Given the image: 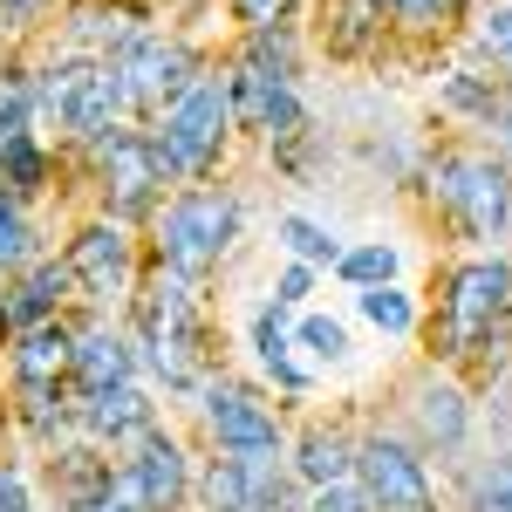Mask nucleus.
I'll list each match as a JSON object with an SVG mask.
<instances>
[{"instance_id":"nucleus-1","label":"nucleus","mask_w":512,"mask_h":512,"mask_svg":"<svg viewBox=\"0 0 512 512\" xmlns=\"http://www.w3.org/2000/svg\"><path fill=\"white\" fill-rule=\"evenodd\" d=\"M137 321H144V342H151V362H158L164 383H192L198 376V294H192V274L158 267V274L144 280Z\"/></svg>"},{"instance_id":"nucleus-2","label":"nucleus","mask_w":512,"mask_h":512,"mask_svg":"<svg viewBox=\"0 0 512 512\" xmlns=\"http://www.w3.org/2000/svg\"><path fill=\"white\" fill-rule=\"evenodd\" d=\"M512 301V267L499 260H472V267H458L451 287H444V315H437V349L444 355H472L485 335H492V321L506 315Z\"/></svg>"},{"instance_id":"nucleus-3","label":"nucleus","mask_w":512,"mask_h":512,"mask_svg":"<svg viewBox=\"0 0 512 512\" xmlns=\"http://www.w3.org/2000/svg\"><path fill=\"white\" fill-rule=\"evenodd\" d=\"M431 192L437 205L465 226V233H499L506 226V212H512V178H506V164H492V158H465V151H451V158H437L431 164Z\"/></svg>"},{"instance_id":"nucleus-4","label":"nucleus","mask_w":512,"mask_h":512,"mask_svg":"<svg viewBox=\"0 0 512 512\" xmlns=\"http://www.w3.org/2000/svg\"><path fill=\"white\" fill-rule=\"evenodd\" d=\"M226 123H233V82H219V76L192 82L164 117V144H158L164 164L171 171H205L219 158V144H226Z\"/></svg>"},{"instance_id":"nucleus-5","label":"nucleus","mask_w":512,"mask_h":512,"mask_svg":"<svg viewBox=\"0 0 512 512\" xmlns=\"http://www.w3.org/2000/svg\"><path fill=\"white\" fill-rule=\"evenodd\" d=\"M233 226H239V205L226 192H185L164 212V267H178V274L212 267L226 253Z\"/></svg>"},{"instance_id":"nucleus-6","label":"nucleus","mask_w":512,"mask_h":512,"mask_svg":"<svg viewBox=\"0 0 512 512\" xmlns=\"http://www.w3.org/2000/svg\"><path fill=\"white\" fill-rule=\"evenodd\" d=\"M178 492H185V458H178L171 437H151V431H144V451L123 472H110V499L123 512H171Z\"/></svg>"},{"instance_id":"nucleus-7","label":"nucleus","mask_w":512,"mask_h":512,"mask_svg":"<svg viewBox=\"0 0 512 512\" xmlns=\"http://www.w3.org/2000/svg\"><path fill=\"white\" fill-rule=\"evenodd\" d=\"M355 472H362V492H369V506L383 512H431V478L424 465L390 444V437H369L362 451H355Z\"/></svg>"},{"instance_id":"nucleus-8","label":"nucleus","mask_w":512,"mask_h":512,"mask_svg":"<svg viewBox=\"0 0 512 512\" xmlns=\"http://www.w3.org/2000/svg\"><path fill=\"white\" fill-rule=\"evenodd\" d=\"M117 69H123V103H137V110H164V103H178L192 89V55L158 35L130 41V55Z\"/></svg>"},{"instance_id":"nucleus-9","label":"nucleus","mask_w":512,"mask_h":512,"mask_svg":"<svg viewBox=\"0 0 512 512\" xmlns=\"http://www.w3.org/2000/svg\"><path fill=\"white\" fill-rule=\"evenodd\" d=\"M164 151L151 144V137H103V192H110V205H117L123 219L130 212H144L151 198H158V185H164Z\"/></svg>"},{"instance_id":"nucleus-10","label":"nucleus","mask_w":512,"mask_h":512,"mask_svg":"<svg viewBox=\"0 0 512 512\" xmlns=\"http://www.w3.org/2000/svg\"><path fill=\"white\" fill-rule=\"evenodd\" d=\"M205 424L219 431L226 451H274V444H280L274 410H267L253 390H239V383H219V390L205 396Z\"/></svg>"},{"instance_id":"nucleus-11","label":"nucleus","mask_w":512,"mask_h":512,"mask_svg":"<svg viewBox=\"0 0 512 512\" xmlns=\"http://www.w3.org/2000/svg\"><path fill=\"white\" fill-rule=\"evenodd\" d=\"M123 110V69L117 62H96V69H82L76 76V96H69V110H62V130H76L89 144H103L110 137V123Z\"/></svg>"},{"instance_id":"nucleus-12","label":"nucleus","mask_w":512,"mask_h":512,"mask_svg":"<svg viewBox=\"0 0 512 512\" xmlns=\"http://www.w3.org/2000/svg\"><path fill=\"white\" fill-rule=\"evenodd\" d=\"M62 267H69L89 294H117L123 274H130V239H123L117 226H89V233H76V246H69Z\"/></svg>"},{"instance_id":"nucleus-13","label":"nucleus","mask_w":512,"mask_h":512,"mask_svg":"<svg viewBox=\"0 0 512 512\" xmlns=\"http://www.w3.org/2000/svg\"><path fill=\"white\" fill-rule=\"evenodd\" d=\"M69 369H76V335L35 321V328L21 335V349H14V376H21V390H55Z\"/></svg>"},{"instance_id":"nucleus-14","label":"nucleus","mask_w":512,"mask_h":512,"mask_svg":"<svg viewBox=\"0 0 512 512\" xmlns=\"http://www.w3.org/2000/svg\"><path fill=\"white\" fill-rule=\"evenodd\" d=\"M82 424L96 437H144L151 431V403L130 390V383H110V390L82 396Z\"/></svg>"},{"instance_id":"nucleus-15","label":"nucleus","mask_w":512,"mask_h":512,"mask_svg":"<svg viewBox=\"0 0 512 512\" xmlns=\"http://www.w3.org/2000/svg\"><path fill=\"white\" fill-rule=\"evenodd\" d=\"M76 376L89 383V390L130 383V349H123L117 328H82V335H76Z\"/></svg>"},{"instance_id":"nucleus-16","label":"nucleus","mask_w":512,"mask_h":512,"mask_svg":"<svg viewBox=\"0 0 512 512\" xmlns=\"http://www.w3.org/2000/svg\"><path fill=\"white\" fill-rule=\"evenodd\" d=\"M69 267H55V260H48V267H35V274L21 280V294H14V301H7V308H0V315L14 321V328H35V321H48L55 315V301H62V294H69Z\"/></svg>"},{"instance_id":"nucleus-17","label":"nucleus","mask_w":512,"mask_h":512,"mask_svg":"<svg viewBox=\"0 0 512 512\" xmlns=\"http://www.w3.org/2000/svg\"><path fill=\"white\" fill-rule=\"evenodd\" d=\"M349 444L335 431H315L308 444H301V478H315V485H349Z\"/></svg>"},{"instance_id":"nucleus-18","label":"nucleus","mask_w":512,"mask_h":512,"mask_svg":"<svg viewBox=\"0 0 512 512\" xmlns=\"http://www.w3.org/2000/svg\"><path fill=\"white\" fill-rule=\"evenodd\" d=\"M253 342H260V362L274 369V383H287V390H301V383H308V369H301V362L287 355V328H280V315H274V308H267V315L253 321Z\"/></svg>"},{"instance_id":"nucleus-19","label":"nucleus","mask_w":512,"mask_h":512,"mask_svg":"<svg viewBox=\"0 0 512 512\" xmlns=\"http://www.w3.org/2000/svg\"><path fill=\"white\" fill-rule=\"evenodd\" d=\"M417 417H424V431H431L437 444H458V437H465V396L458 390H424Z\"/></svg>"},{"instance_id":"nucleus-20","label":"nucleus","mask_w":512,"mask_h":512,"mask_svg":"<svg viewBox=\"0 0 512 512\" xmlns=\"http://www.w3.org/2000/svg\"><path fill=\"white\" fill-rule=\"evenodd\" d=\"M205 506L212 512H246V458H219L212 478H205Z\"/></svg>"},{"instance_id":"nucleus-21","label":"nucleus","mask_w":512,"mask_h":512,"mask_svg":"<svg viewBox=\"0 0 512 512\" xmlns=\"http://www.w3.org/2000/svg\"><path fill=\"white\" fill-rule=\"evenodd\" d=\"M335 267H342L355 287H390V274H396V246H362V253H342Z\"/></svg>"},{"instance_id":"nucleus-22","label":"nucleus","mask_w":512,"mask_h":512,"mask_svg":"<svg viewBox=\"0 0 512 512\" xmlns=\"http://www.w3.org/2000/svg\"><path fill=\"white\" fill-rule=\"evenodd\" d=\"M0 171H7V192H35V185H41V171H48V164H41V151L28 144V137H14V144L0 151Z\"/></svg>"},{"instance_id":"nucleus-23","label":"nucleus","mask_w":512,"mask_h":512,"mask_svg":"<svg viewBox=\"0 0 512 512\" xmlns=\"http://www.w3.org/2000/svg\"><path fill=\"white\" fill-rule=\"evenodd\" d=\"M472 512H512V458L472 478Z\"/></svg>"},{"instance_id":"nucleus-24","label":"nucleus","mask_w":512,"mask_h":512,"mask_svg":"<svg viewBox=\"0 0 512 512\" xmlns=\"http://www.w3.org/2000/svg\"><path fill=\"white\" fill-rule=\"evenodd\" d=\"M28 103H35L28 82H0V151H7L14 137H28Z\"/></svg>"},{"instance_id":"nucleus-25","label":"nucleus","mask_w":512,"mask_h":512,"mask_svg":"<svg viewBox=\"0 0 512 512\" xmlns=\"http://www.w3.org/2000/svg\"><path fill=\"white\" fill-rule=\"evenodd\" d=\"M280 239H287L301 260H328V267L342 260V253H335V239L321 233V226H308V219H280Z\"/></svg>"},{"instance_id":"nucleus-26","label":"nucleus","mask_w":512,"mask_h":512,"mask_svg":"<svg viewBox=\"0 0 512 512\" xmlns=\"http://www.w3.org/2000/svg\"><path fill=\"white\" fill-rule=\"evenodd\" d=\"M362 315L376 321V328H390V335H403V328H410V301H403L396 287H369V294H362Z\"/></svg>"},{"instance_id":"nucleus-27","label":"nucleus","mask_w":512,"mask_h":512,"mask_svg":"<svg viewBox=\"0 0 512 512\" xmlns=\"http://www.w3.org/2000/svg\"><path fill=\"white\" fill-rule=\"evenodd\" d=\"M390 7L403 28H444V14L458 7V0H376V14Z\"/></svg>"},{"instance_id":"nucleus-28","label":"nucleus","mask_w":512,"mask_h":512,"mask_svg":"<svg viewBox=\"0 0 512 512\" xmlns=\"http://www.w3.org/2000/svg\"><path fill=\"white\" fill-rule=\"evenodd\" d=\"M444 103H458V110H478L485 123L499 117V96H492L485 82H472V76H451V89H444Z\"/></svg>"},{"instance_id":"nucleus-29","label":"nucleus","mask_w":512,"mask_h":512,"mask_svg":"<svg viewBox=\"0 0 512 512\" xmlns=\"http://www.w3.org/2000/svg\"><path fill=\"white\" fill-rule=\"evenodd\" d=\"M478 41H485V48H492V55L512 69V7H492V14L478 21Z\"/></svg>"},{"instance_id":"nucleus-30","label":"nucleus","mask_w":512,"mask_h":512,"mask_svg":"<svg viewBox=\"0 0 512 512\" xmlns=\"http://www.w3.org/2000/svg\"><path fill=\"white\" fill-rule=\"evenodd\" d=\"M301 342H308V349H315V355H328V362H335V355L349 349V335H342V328H335V321H328V315L301 321Z\"/></svg>"},{"instance_id":"nucleus-31","label":"nucleus","mask_w":512,"mask_h":512,"mask_svg":"<svg viewBox=\"0 0 512 512\" xmlns=\"http://www.w3.org/2000/svg\"><path fill=\"white\" fill-rule=\"evenodd\" d=\"M239 7V21L253 28V35H274L280 21H287V0H233Z\"/></svg>"},{"instance_id":"nucleus-32","label":"nucleus","mask_w":512,"mask_h":512,"mask_svg":"<svg viewBox=\"0 0 512 512\" xmlns=\"http://www.w3.org/2000/svg\"><path fill=\"white\" fill-rule=\"evenodd\" d=\"M21 253H28V226H21V219L0 205V267H14Z\"/></svg>"},{"instance_id":"nucleus-33","label":"nucleus","mask_w":512,"mask_h":512,"mask_svg":"<svg viewBox=\"0 0 512 512\" xmlns=\"http://www.w3.org/2000/svg\"><path fill=\"white\" fill-rule=\"evenodd\" d=\"M315 512H369V492H355V485H321Z\"/></svg>"},{"instance_id":"nucleus-34","label":"nucleus","mask_w":512,"mask_h":512,"mask_svg":"<svg viewBox=\"0 0 512 512\" xmlns=\"http://www.w3.org/2000/svg\"><path fill=\"white\" fill-rule=\"evenodd\" d=\"M301 294H308V267H287V274H280V294H274V301H301Z\"/></svg>"},{"instance_id":"nucleus-35","label":"nucleus","mask_w":512,"mask_h":512,"mask_svg":"<svg viewBox=\"0 0 512 512\" xmlns=\"http://www.w3.org/2000/svg\"><path fill=\"white\" fill-rule=\"evenodd\" d=\"M0 512H28V492H21V478H0Z\"/></svg>"},{"instance_id":"nucleus-36","label":"nucleus","mask_w":512,"mask_h":512,"mask_svg":"<svg viewBox=\"0 0 512 512\" xmlns=\"http://www.w3.org/2000/svg\"><path fill=\"white\" fill-rule=\"evenodd\" d=\"M69 512H123V506L110 499V492H103V499H82V506H69Z\"/></svg>"},{"instance_id":"nucleus-37","label":"nucleus","mask_w":512,"mask_h":512,"mask_svg":"<svg viewBox=\"0 0 512 512\" xmlns=\"http://www.w3.org/2000/svg\"><path fill=\"white\" fill-rule=\"evenodd\" d=\"M492 130H499V144H506V151H512V110H506V117H499V123H492Z\"/></svg>"},{"instance_id":"nucleus-38","label":"nucleus","mask_w":512,"mask_h":512,"mask_svg":"<svg viewBox=\"0 0 512 512\" xmlns=\"http://www.w3.org/2000/svg\"><path fill=\"white\" fill-rule=\"evenodd\" d=\"M0 7H7V14H28V7H35V0H0Z\"/></svg>"},{"instance_id":"nucleus-39","label":"nucleus","mask_w":512,"mask_h":512,"mask_svg":"<svg viewBox=\"0 0 512 512\" xmlns=\"http://www.w3.org/2000/svg\"><path fill=\"white\" fill-rule=\"evenodd\" d=\"M0 328H7V315H0Z\"/></svg>"}]
</instances>
